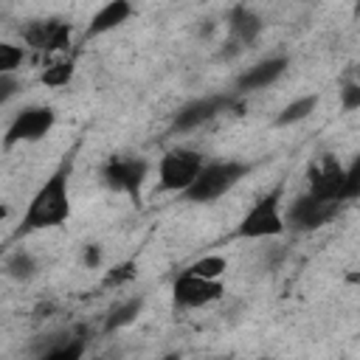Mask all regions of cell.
<instances>
[{"instance_id": "cb8c5ba5", "label": "cell", "mask_w": 360, "mask_h": 360, "mask_svg": "<svg viewBox=\"0 0 360 360\" xmlns=\"http://www.w3.org/2000/svg\"><path fill=\"white\" fill-rule=\"evenodd\" d=\"M340 107L346 112L360 110V84L357 82H343V87H340Z\"/></svg>"}, {"instance_id": "30bf717a", "label": "cell", "mask_w": 360, "mask_h": 360, "mask_svg": "<svg viewBox=\"0 0 360 360\" xmlns=\"http://www.w3.org/2000/svg\"><path fill=\"white\" fill-rule=\"evenodd\" d=\"M22 39L34 51H65L70 45V22L65 20H34L22 28Z\"/></svg>"}, {"instance_id": "52a82bcc", "label": "cell", "mask_w": 360, "mask_h": 360, "mask_svg": "<svg viewBox=\"0 0 360 360\" xmlns=\"http://www.w3.org/2000/svg\"><path fill=\"white\" fill-rule=\"evenodd\" d=\"M53 124H56L53 107H42V104L25 107V110H20V112L14 115V121L8 124V132H6L3 146L8 149V146H14V143H20V141H39V138H45V135L53 129Z\"/></svg>"}, {"instance_id": "2e32d148", "label": "cell", "mask_w": 360, "mask_h": 360, "mask_svg": "<svg viewBox=\"0 0 360 360\" xmlns=\"http://www.w3.org/2000/svg\"><path fill=\"white\" fill-rule=\"evenodd\" d=\"M141 309H143V298H129V301L118 304V307L107 315V321H104V332H115V329L129 326V323L141 315Z\"/></svg>"}, {"instance_id": "8fae6325", "label": "cell", "mask_w": 360, "mask_h": 360, "mask_svg": "<svg viewBox=\"0 0 360 360\" xmlns=\"http://www.w3.org/2000/svg\"><path fill=\"white\" fill-rule=\"evenodd\" d=\"M228 104H231L228 96H202V98H194V101H188L186 107H180V112H177L174 121H172V129H174V132H188V129H194V127L211 121L214 115H219Z\"/></svg>"}, {"instance_id": "603a6c76", "label": "cell", "mask_w": 360, "mask_h": 360, "mask_svg": "<svg viewBox=\"0 0 360 360\" xmlns=\"http://www.w3.org/2000/svg\"><path fill=\"white\" fill-rule=\"evenodd\" d=\"M135 278V262H124V264H115L107 276H104V287H121V284H127V281H132Z\"/></svg>"}, {"instance_id": "ffe728a7", "label": "cell", "mask_w": 360, "mask_h": 360, "mask_svg": "<svg viewBox=\"0 0 360 360\" xmlns=\"http://www.w3.org/2000/svg\"><path fill=\"white\" fill-rule=\"evenodd\" d=\"M346 200H360V152H357L354 160L346 166V180H343L340 202H346Z\"/></svg>"}, {"instance_id": "4316f807", "label": "cell", "mask_w": 360, "mask_h": 360, "mask_svg": "<svg viewBox=\"0 0 360 360\" xmlns=\"http://www.w3.org/2000/svg\"><path fill=\"white\" fill-rule=\"evenodd\" d=\"M354 82H357V84H360V68H357V76H354Z\"/></svg>"}, {"instance_id": "44dd1931", "label": "cell", "mask_w": 360, "mask_h": 360, "mask_svg": "<svg viewBox=\"0 0 360 360\" xmlns=\"http://www.w3.org/2000/svg\"><path fill=\"white\" fill-rule=\"evenodd\" d=\"M22 48L11 42H0V73H14L22 65Z\"/></svg>"}, {"instance_id": "ba28073f", "label": "cell", "mask_w": 360, "mask_h": 360, "mask_svg": "<svg viewBox=\"0 0 360 360\" xmlns=\"http://www.w3.org/2000/svg\"><path fill=\"white\" fill-rule=\"evenodd\" d=\"M225 287L214 278H200V276H191V273H180L174 287H172V301L177 309H197V307H205V304H214L217 298H222Z\"/></svg>"}, {"instance_id": "7402d4cb", "label": "cell", "mask_w": 360, "mask_h": 360, "mask_svg": "<svg viewBox=\"0 0 360 360\" xmlns=\"http://www.w3.org/2000/svg\"><path fill=\"white\" fill-rule=\"evenodd\" d=\"M84 357V343L82 340H68L56 349H51L48 354H42L39 360H82Z\"/></svg>"}, {"instance_id": "d4e9b609", "label": "cell", "mask_w": 360, "mask_h": 360, "mask_svg": "<svg viewBox=\"0 0 360 360\" xmlns=\"http://www.w3.org/2000/svg\"><path fill=\"white\" fill-rule=\"evenodd\" d=\"M17 79L11 73H0V101H8L14 93H17Z\"/></svg>"}, {"instance_id": "d6986e66", "label": "cell", "mask_w": 360, "mask_h": 360, "mask_svg": "<svg viewBox=\"0 0 360 360\" xmlns=\"http://www.w3.org/2000/svg\"><path fill=\"white\" fill-rule=\"evenodd\" d=\"M70 76H73V62H70V59L53 62V65H48V68L42 70V82H45L48 87H62V84L70 82Z\"/></svg>"}, {"instance_id": "6da1fadb", "label": "cell", "mask_w": 360, "mask_h": 360, "mask_svg": "<svg viewBox=\"0 0 360 360\" xmlns=\"http://www.w3.org/2000/svg\"><path fill=\"white\" fill-rule=\"evenodd\" d=\"M68 174L70 166L62 163L31 197L22 222L17 228V236L34 233V231H45V228H56L70 217V194H68Z\"/></svg>"}, {"instance_id": "484cf974", "label": "cell", "mask_w": 360, "mask_h": 360, "mask_svg": "<svg viewBox=\"0 0 360 360\" xmlns=\"http://www.w3.org/2000/svg\"><path fill=\"white\" fill-rule=\"evenodd\" d=\"M84 264L87 267H98L101 264V248L98 245H87L84 248Z\"/></svg>"}, {"instance_id": "4fadbf2b", "label": "cell", "mask_w": 360, "mask_h": 360, "mask_svg": "<svg viewBox=\"0 0 360 360\" xmlns=\"http://www.w3.org/2000/svg\"><path fill=\"white\" fill-rule=\"evenodd\" d=\"M228 31H231V45H236V51H242V48L253 45L256 37L262 34V17L248 6H236V8H231Z\"/></svg>"}, {"instance_id": "9c48e42d", "label": "cell", "mask_w": 360, "mask_h": 360, "mask_svg": "<svg viewBox=\"0 0 360 360\" xmlns=\"http://www.w3.org/2000/svg\"><path fill=\"white\" fill-rule=\"evenodd\" d=\"M338 205L340 202H332V200H321L315 194H301L290 211H287V222L295 228V231H315L321 225H326L335 214H338Z\"/></svg>"}, {"instance_id": "e0dca14e", "label": "cell", "mask_w": 360, "mask_h": 360, "mask_svg": "<svg viewBox=\"0 0 360 360\" xmlns=\"http://www.w3.org/2000/svg\"><path fill=\"white\" fill-rule=\"evenodd\" d=\"M225 270H228V262H225V256H217V253L202 256V259H197V262H191V264L186 267V273L200 276V278H214V281H219V276H222Z\"/></svg>"}, {"instance_id": "5b68a950", "label": "cell", "mask_w": 360, "mask_h": 360, "mask_svg": "<svg viewBox=\"0 0 360 360\" xmlns=\"http://www.w3.org/2000/svg\"><path fill=\"white\" fill-rule=\"evenodd\" d=\"M343 180H346V169L340 166V160L329 152L315 155L307 166V183H309V194L321 197V200H332L340 202L343 194Z\"/></svg>"}, {"instance_id": "f546056e", "label": "cell", "mask_w": 360, "mask_h": 360, "mask_svg": "<svg viewBox=\"0 0 360 360\" xmlns=\"http://www.w3.org/2000/svg\"><path fill=\"white\" fill-rule=\"evenodd\" d=\"M96 360H101V357H96Z\"/></svg>"}, {"instance_id": "277c9868", "label": "cell", "mask_w": 360, "mask_h": 360, "mask_svg": "<svg viewBox=\"0 0 360 360\" xmlns=\"http://www.w3.org/2000/svg\"><path fill=\"white\" fill-rule=\"evenodd\" d=\"M202 166H205V160L197 149H172V152H166L158 163L160 188L186 194L194 186V180L200 177Z\"/></svg>"}, {"instance_id": "3957f363", "label": "cell", "mask_w": 360, "mask_h": 360, "mask_svg": "<svg viewBox=\"0 0 360 360\" xmlns=\"http://www.w3.org/2000/svg\"><path fill=\"white\" fill-rule=\"evenodd\" d=\"M284 231V217H281V188H273L270 194L259 197L253 208L242 217L236 236L242 239H264V236H278Z\"/></svg>"}, {"instance_id": "5bb4252c", "label": "cell", "mask_w": 360, "mask_h": 360, "mask_svg": "<svg viewBox=\"0 0 360 360\" xmlns=\"http://www.w3.org/2000/svg\"><path fill=\"white\" fill-rule=\"evenodd\" d=\"M129 14H132V6H129L127 0L104 3V6L93 14L90 25H87V39H90V37H101V34H107V31L118 28L121 22H127V20H129Z\"/></svg>"}, {"instance_id": "f1b7e54d", "label": "cell", "mask_w": 360, "mask_h": 360, "mask_svg": "<svg viewBox=\"0 0 360 360\" xmlns=\"http://www.w3.org/2000/svg\"><path fill=\"white\" fill-rule=\"evenodd\" d=\"M262 360H267V357H262Z\"/></svg>"}, {"instance_id": "8992f818", "label": "cell", "mask_w": 360, "mask_h": 360, "mask_svg": "<svg viewBox=\"0 0 360 360\" xmlns=\"http://www.w3.org/2000/svg\"><path fill=\"white\" fill-rule=\"evenodd\" d=\"M146 172H149V166H146L143 158H110L101 169V180H104L107 188L121 191V194H127L138 202Z\"/></svg>"}, {"instance_id": "7c38bea8", "label": "cell", "mask_w": 360, "mask_h": 360, "mask_svg": "<svg viewBox=\"0 0 360 360\" xmlns=\"http://www.w3.org/2000/svg\"><path fill=\"white\" fill-rule=\"evenodd\" d=\"M284 70H287V56H270V59H262V62H256L253 68H248V70L236 79V90H239V93H250V90L270 87Z\"/></svg>"}, {"instance_id": "7a4b0ae2", "label": "cell", "mask_w": 360, "mask_h": 360, "mask_svg": "<svg viewBox=\"0 0 360 360\" xmlns=\"http://www.w3.org/2000/svg\"><path fill=\"white\" fill-rule=\"evenodd\" d=\"M250 172L248 163L239 160H217V163H205L200 177L194 180V186L183 194L188 202H214L219 200L225 191H231L245 174Z\"/></svg>"}, {"instance_id": "9a60e30c", "label": "cell", "mask_w": 360, "mask_h": 360, "mask_svg": "<svg viewBox=\"0 0 360 360\" xmlns=\"http://www.w3.org/2000/svg\"><path fill=\"white\" fill-rule=\"evenodd\" d=\"M315 107H318V96H301V98H295L292 104H287V107L276 115V127L298 124V121L309 118V112H315Z\"/></svg>"}, {"instance_id": "83f0119b", "label": "cell", "mask_w": 360, "mask_h": 360, "mask_svg": "<svg viewBox=\"0 0 360 360\" xmlns=\"http://www.w3.org/2000/svg\"><path fill=\"white\" fill-rule=\"evenodd\" d=\"M166 360H180V357H177V354H169V357H166Z\"/></svg>"}, {"instance_id": "ac0fdd59", "label": "cell", "mask_w": 360, "mask_h": 360, "mask_svg": "<svg viewBox=\"0 0 360 360\" xmlns=\"http://www.w3.org/2000/svg\"><path fill=\"white\" fill-rule=\"evenodd\" d=\"M6 273H8L11 278H31V276L37 273V264H34L31 253L17 250V253H11V256L6 259Z\"/></svg>"}]
</instances>
